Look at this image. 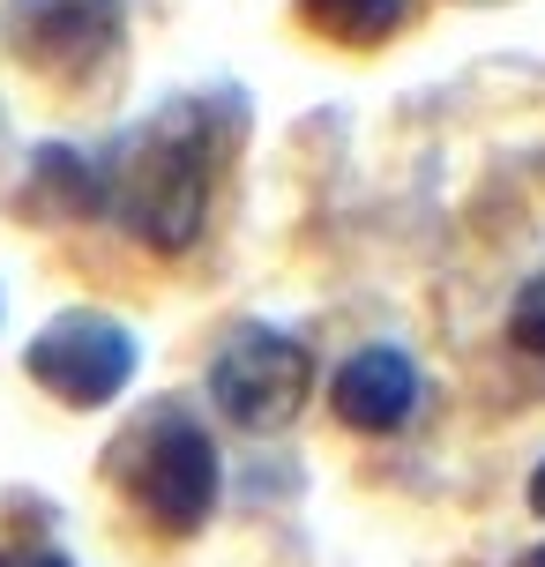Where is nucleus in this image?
<instances>
[{
    "instance_id": "6e6552de",
    "label": "nucleus",
    "mask_w": 545,
    "mask_h": 567,
    "mask_svg": "<svg viewBox=\"0 0 545 567\" xmlns=\"http://www.w3.org/2000/svg\"><path fill=\"white\" fill-rule=\"evenodd\" d=\"M299 16L337 45H381L403 23V0H299Z\"/></svg>"
},
{
    "instance_id": "f03ea898",
    "label": "nucleus",
    "mask_w": 545,
    "mask_h": 567,
    "mask_svg": "<svg viewBox=\"0 0 545 567\" xmlns=\"http://www.w3.org/2000/svg\"><path fill=\"white\" fill-rule=\"evenodd\" d=\"M120 485H127V501L157 523V530H202L209 508H217V449H209V433H202L187 411H150L127 441H120Z\"/></svg>"
},
{
    "instance_id": "20e7f679",
    "label": "nucleus",
    "mask_w": 545,
    "mask_h": 567,
    "mask_svg": "<svg viewBox=\"0 0 545 567\" xmlns=\"http://www.w3.org/2000/svg\"><path fill=\"white\" fill-rule=\"evenodd\" d=\"M135 337L120 329L113 313H60L45 321L38 337H30L23 367L38 389H53L60 403H75V411H97V403H113L127 381H135Z\"/></svg>"
},
{
    "instance_id": "9d476101",
    "label": "nucleus",
    "mask_w": 545,
    "mask_h": 567,
    "mask_svg": "<svg viewBox=\"0 0 545 567\" xmlns=\"http://www.w3.org/2000/svg\"><path fill=\"white\" fill-rule=\"evenodd\" d=\"M0 567H75V560H68V553H45V545H8Z\"/></svg>"
},
{
    "instance_id": "423d86ee",
    "label": "nucleus",
    "mask_w": 545,
    "mask_h": 567,
    "mask_svg": "<svg viewBox=\"0 0 545 567\" xmlns=\"http://www.w3.org/2000/svg\"><path fill=\"white\" fill-rule=\"evenodd\" d=\"M329 411H337L351 433H397V425L419 411V367L403 359L397 343H367V351H351L345 367H337Z\"/></svg>"
},
{
    "instance_id": "9b49d317",
    "label": "nucleus",
    "mask_w": 545,
    "mask_h": 567,
    "mask_svg": "<svg viewBox=\"0 0 545 567\" xmlns=\"http://www.w3.org/2000/svg\"><path fill=\"white\" fill-rule=\"evenodd\" d=\"M531 508L545 515V463H538V471H531Z\"/></svg>"
},
{
    "instance_id": "0eeeda50",
    "label": "nucleus",
    "mask_w": 545,
    "mask_h": 567,
    "mask_svg": "<svg viewBox=\"0 0 545 567\" xmlns=\"http://www.w3.org/2000/svg\"><path fill=\"white\" fill-rule=\"evenodd\" d=\"M105 172L75 157V150H38V172H30V202L38 209H53V217H90V209H105Z\"/></svg>"
},
{
    "instance_id": "1a4fd4ad",
    "label": "nucleus",
    "mask_w": 545,
    "mask_h": 567,
    "mask_svg": "<svg viewBox=\"0 0 545 567\" xmlns=\"http://www.w3.org/2000/svg\"><path fill=\"white\" fill-rule=\"evenodd\" d=\"M508 337H516L523 351H538V359H545V269L516 291V307H508Z\"/></svg>"
},
{
    "instance_id": "f8f14e48",
    "label": "nucleus",
    "mask_w": 545,
    "mask_h": 567,
    "mask_svg": "<svg viewBox=\"0 0 545 567\" xmlns=\"http://www.w3.org/2000/svg\"><path fill=\"white\" fill-rule=\"evenodd\" d=\"M523 567H545V545H538V553H531V560H523Z\"/></svg>"
},
{
    "instance_id": "7ed1b4c3",
    "label": "nucleus",
    "mask_w": 545,
    "mask_h": 567,
    "mask_svg": "<svg viewBox=\"0 0 545 567\" xmlns=\"http://www.w3.org/2000/svg\"><path fill=\"white\" fill-rule=\"evenodd\" d=\"M307 389H315V359L299 337H277V329H239V337L209 359V396L232 425L247 433H277L307 411Z\"/></svg>"
},
{
    "instance_id": "f257e3e1",
    "label": "nucleus",
    "mask_w": 545,
    "mask_h": 567,
    "mask_svg": "<svg viewBox=\"0 0 545 567\" xmlns=\"http://www.w3.org/2000/svg\"><path fill=\"white\" fill-rule=\"evenodd\" d=\"M209 179H217V142H209V113L202 105H173L135 150H127V172H120V217L127 231L157 247V255H187L195 247L202 217H209Z\"/></svg>"
},
{
    "instance_id": "39448f33",
    "label": "nucleus",
    "mask_w": 545,
    "mask_h": 567,
    "mask_svg": "<svg viewBox=\"0 0 545 567\" xmlns=\"http://www.w3.org/2000/svg\"><path fill=\"white\" fill-rule=\"evenodd\" d=\"M120 38V0H16V53L45 75H90Z\"/></svg>"
}]
</instances>
